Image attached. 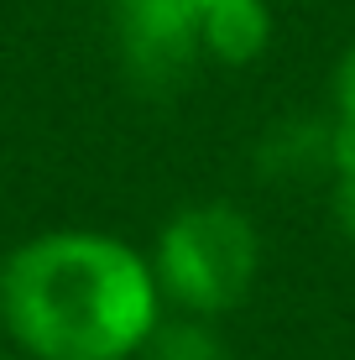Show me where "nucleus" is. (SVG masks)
Masks as SVG:
<instances>
[{"mask_svg": "<svg viewBox=\"0 0 355 360\" xmlns=\"http://www.w3.org/2000/svg\"><path fill=\"white\" fill-rule=\"evenodd\" d=\"M162 319L152 262L105 230H47L0 262V324L21 360H136Z\"/></svg>", "mask_w": 355, "mask_h": 360, "instance_id": "nucleus-1", "label": "nucleus"}, {"mask_svg": "<svg viewBox=\"0 0 355 360\" xmlns=\"http://www.w3.org/2000/svg\"><path fill=\"white\" fill-rule=\"evenodd\" d=\"M329 131L335 120H283L256 152V167L266 178H309V172H329Z\"/></svg>", "mask_w": 355, "mask_h": 360, "instance_id": "nucleus-5", "label": "nucleus"}, {"mask_svg": "<svg viewBox=\"0 0 355 360\" xmlns=\"http://www.w3.org/2000/svg\"><path fill=\"white\" fill-rule=\"evenodd\" d=\"M0 360H16V355H0Z\"/></svg>", "mask_w": 355, "mask_h": 360, "instance_id": "nucleus-9", "label": "nucleus"}, {"mask_svg": "<svg viewBox=\"0 0 355 360\" xmlns=\"http://www.w3.org/2000/svg\"><path fill=\"white\" fill-rule=\"evenodd\" d=\"M335 120L340 126H355V42L335 63Z\"/></svg>", "mask_w": 355, "mask_h": 360, "instance_id": "nucleus-7", "label": "nucleus"}, {"mask_svg": "<svg viewBox=\"0 0 355 360\" xmlns=\"http://www.w3.org/2000/svg\"><path fill=\"white\" fill-rule=\"evenodd\" d=\"M335 219H340V230L355 240V172L350 178H335Z\"/></svg>", "mask_w": 355, "mask_h": 360, "instance_id": "nucleus-8", "label": "nucleus"}, {"mask_svg": "<svg viewBox=\"0 0 355 360\" xmlns=\"http://www.w3.org/2000/svg\"><path fill=\"white\" fill-rule=\"evenodd\" d=\"M199 16L204 0H115L120 53L136 79L173 84L199 58Z\"/></svg>", "mask_w": 355, "mask_h": 360, "instance_id": "nucleus-3", "label": "nucleus"}, {"mask_svg": "<svg viewBox=\"0 0 355 360\" xmlns=\"http://www.w3.org/2000/svg\"><path fill=\"white\" fill-rule=\"evenodd\" d=\"M152 277L178 314L219 319L251 292L262 271V235L235 204H188L152 245Z\"/></svg>", "mask_w": 355, "mask_h": 360, "instance_id": "nucleus-2", "label": "nucleus"}, {"mask_svg": "<svg viewBox=\"0 0 355 360\" xmlns=\"http://www.w3.org/2000/svg\"><path fill=\"white\" fill-rule=\"evenodd\" d=\"M266 42H272V11H266V0H204L199 53H209L214 63L246 68L266 53Z\"/></svg>", "mask_w": 355, "mask_h": 360, "instance_id": "nucleus-4", "label": "nucleus"}, {"mask_svg": "<svg viewBox=\"0 0 355 360\" xmlns=\"http://www.w3.org/2000/svg\"><path fill=\"white\" fill-rule=\"evenodd\" d=\"M136 360H230V345L214 334L209 319L178 314V319H157Z\"/></svg>", "mask_w": 355, "mask_h": 360, "instance_id": "nucleus-6", "label": "nucleus"}]
</instances>
